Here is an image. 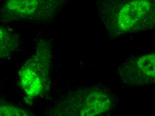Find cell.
I'll list each match as a JSON object with an SVG mask.
<instances>
[{"label": "cell", "instance_id": "obj_1", "mask_svg": "<svg viewBox=\"0 0 155 116\" xmlns=\"http://www.w3.org/2000/svg\"><path fill=\"white\" fill-rule=\"evenodd\" d=\"M103 15L119 32L150 29L155 22L154 0H107Z\"/></svg>", "mask_w": 155, "mask_h": 116}, {"label": "cell", "instance_id": "obj_2", "mask_svg": "<svg viewBox=\"0 0 155 116\" xmlns=\"http://www.w3.org/2000/svg\"><path fill=\"white\" fill-rule=\"evenodd\" d=\"M52 44L46 38L40 39L31 56L19 71V81L28 99L42 97L49 90Z\"/></svg>", "mask_w": 155, "mask_h": 116}, {"label": "cell", "instance_id": "obj_3", "mask_svg": "<svg viewBox=\"0 0 155 116\" xmlns=\"http://www.w3.org/2000/svg\"><path fill=\"white\" fill-rule=\"evenodd\" d=\"M70 0H6L1 8L5 21L42 22L52 19Z\"/></svg>", "mask_w": 155, "mask_h": 116}, {"label": "cell", "instance_id": "obj_4", "mask_svg": "<svg viewBox=\"0 0 155 116\" xmlns=\"http://www.w3.org/2000/svg\"><path fill=\"white\" fill-rule=\"evenodd\" d=\"M111 104L107 93L100 90L75 92L63 104V111L68 115L94 116L107 111Z\"/></svg>", "mask_w": 155, "mask_h": 116}, {"label": "cell", "instance_id": "obj_5", "mask_svg": "<svg viewBox=\"0 0 155 116\" xmlns=\"http://www.w3.org/2000/svg\"><path fill=\"white\" fill-rule=\"evenodd\" d=\"M155 58L154 54H152L129 60L121 71L125 82L136 85L154 82Z\"/></svg>", "mask_w": 155, "mask_h": 116}, {"label": "cell", "instance_id": "obj_6", "mask_svg": "<svg viewBox=\"0 0 155 116\" xmlns=\"http://www.w3.org/2000/svg\"><path fill=\"white\" fill-rule=\"evenodd\" d=\"M20 37L15 31L0 26V59L10 57L19 49Z\"/></svg>", "mask_w": 155, "mask_h": 116}]
</instances>
